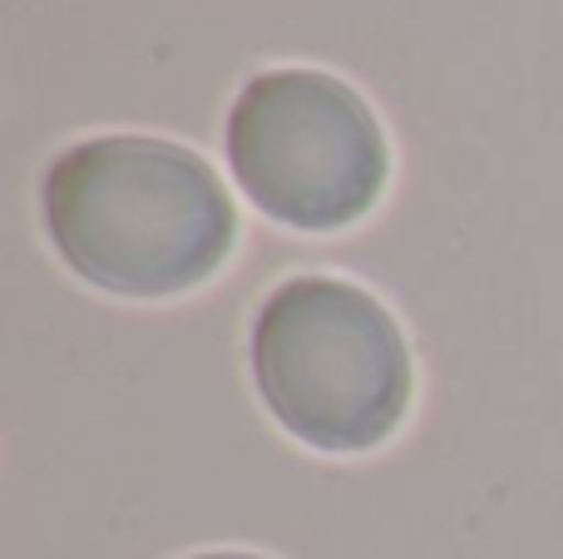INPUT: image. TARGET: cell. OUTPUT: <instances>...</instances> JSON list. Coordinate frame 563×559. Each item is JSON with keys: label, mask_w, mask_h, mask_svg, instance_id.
<instances>
[{"label": "cell", "mask_w": 563, "mask_h": 559, "mask_svg": "<svg viewBox=\"0 0 563 559\" xmlns=\"http://www.w3.org/2000/svg\"><path fill=\"white\" fill-rule=\"evenodd\" d=\"M194 559H263V555H243V550H213V555H194Z\"/></svg>", "instance_id": "277c9868"}, {"label": "cell", "mask_w": 563, "mask_h": 559, "mask_svg": "<svg viewBox=\"0 0 563 559\" xmlns=\"http://www.w3.org/2000/svg\"><path fill=\"white\" fill-rule=\"evenodd\" d=\"M228 164L267 218L336 233L376 208L390 149L371 105L327 69H267L228 109Z\"/></svg>", "instance_id": "3957f363"}, {"label": "cell", "mask_w": 563, "mask_h": 559, "mask_svg": "<svg viewBox=\"0 0 563 559\" xmlns=\"http://www.w3.org/2000/svg\"><path fill=\"white\" fill-rule=\"evenodd\" d=\"M253 382L301 446L356 456L406 421L416 366L400 322L366 287L301 273L257 307Z\"/></svg>", "instance_id": "7a4b0ae2"}, {"label": "cell", "mask_w": 563, "mask_h": 559, "mask_svg": "<svg viewBox=\"0 0 563 559\" xmlns=\"http://www.w3.org/2000/svg\"><path fill=\"white\" fill-rule=\"evenodd\" d=\"M40 213L65 267L114 297H178L238 243L233 198L208 158L148 134L65 149L45 168Z\"/></svg>", "instance_id": "6da1fadb"}]
</instances>
